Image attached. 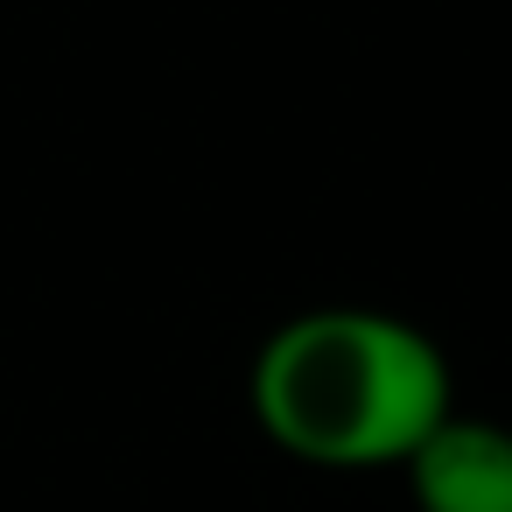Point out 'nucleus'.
I'll use <instances>...</instances> for the list:
<instances>
[{
	"label": "nucleus",
	"mask_w": 512,
	"mask_h": 512,
	"mask_svg": "<svg viewBox=\"0 0 512 512\" xmlns=\"http://www.w3.org/2000/svg\"><path fill=\"white\" fill-rule=\"evenodd\" d=\"M260 435L316 470H400L449 414L442 344L393 309H302L288 316L246 379Z\"/></svg>",
	"instance_id": "nucleus-1"
},
{
	"label": "nucleus",
	"mask_w": 512,
	"mask_h": 512,
	"mask_svg": "<svg viewBox=\"0 0 512 512\" xmlns=\"http://www.w3.org/2000/svg\"><path fill=\"white\" fill-rule=\"evenodd\" d=\"M421 512H512V428L484 414H449L407 463Z\"/></svg>",
	"instance_id": "nucleus-2"
}]
</instances>
